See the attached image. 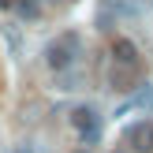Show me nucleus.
Returning a JSON list of instances; mask_svg holds the SVG:
<instances>
[{
	"label": "nucleus",
	"instance_id": "obj_1",
	"mask_svg": "<svg viewBox=\"0 0 153 153\" xmlns=\"http://www.w3.org/2000/svg\"><path fill=\"white\" fill-rule=\"evenodd\" d=\"M75 60H79V37L64 34V37H56V41L45 45V64H49L52 71H64V67H71Z\"/></svg>",
	"mask_w": 153,
	"mask_h": 153
},
{
	"label": "nucleus",
	"instance_id": "obj_2",
	"mask_svg": "<svg viewBox=\"0 0 153 153\" xmlns=\"http://www.w3.org/2000/svg\"><path fill=\"white\" fill-rule=\"evenodd\" d=\"M127 142L134 146V153H153V123H134L131 131H127Z\"/></svg>",
	"mask_w": 153,
	"mask_h": 153
},
{
	"label": "nucleus",
	"instance_id": "obj_3",
	"mask_svg": "<svg viewBox=\"0 0 153 153\" xmlns=\"http://www.w3.org/2000/svg\"><path fill=\"white\" fill-rule=\"evenodd\" d=\"M112 60L120 67H138V45L127 41V37H116L112 41Z\"/></svg>",
	"mask_w": 153,
	"mask_h": 153
},
{
	"label": "nucleus",
	"instance_id": "obj_4",
	"mask_svg": "<svg viewBox=\"0 0 153 153\" xmlns=\"http://www.w3.org/2000/svg\"><path fill=\"white\" fill-rule=\"evenodd\" d=\"M134 108H153V86H138V94H134L116 116H127V112H134Z\"/></svg>",
	"mask_w": 153,
	"mask_h": 153
},
{
	"label": "nucleus",
	"instance_id": "obj_5",
	"mask_svg": "<svg viewBox=\"0 0 153 153\" xmlns=\"http://www.w3.org/2000/svg\"><path fill=\"white\" fill-rule=\"evenodd\" d=\"M97 123H101V116H97L94 108H86V105H82V108H75V112H71V127H79L82 134H86L90 127H97Z\"/></svg>",
	"mask_w": 153,
	"mask_h": 153
},
{
	"label": "nucleus",
	"instance_id": "obj_6",
	"mask_svg": "<svg viewBox=\"0 0 153 153\" xmlns=\"http://www.w3.org/2000/svg\"><path fill=\"white\" fill-rule=\"evenodd\" d=\"M11 7L22 19H37V15H41V0H11Z\"/></svg>",
	"mask_w": 153,
	"mask_h": 153
},
{
	"label": "nucleus",
	"instance_id": "obj_7",
	"mask_svg": "<svg viewBox=\"0 0 153 153\" xmlns=\"http://www.w3.org/2000/svg\"><path fill=\"white\" fill-rule=\"evenodd\" d=\"M45 4H64V0H45Z\"/></svg>",
	"mask_w": 153,
	"mask_h": 153
},
{
	"label": "nucleus",
	"instance_id": "obj_8",
	"mask_svg": "<svg viewBox=\"0 0 153 153\" xmlns=\"http://www.w3.org/2000/svg\"><path fill=\"white\" fill-rule=\"evenodd\" d=\"M15 153H30V149H26V146H22V149H15Z\"/></svg>",
	"mask_w": 153,
	"mask_h": 153
},
{
	"label": "nucleus",
	"instance_id": "obj_9",
	"mask_svg": "<svg viewBox=\"0 0 153 153\" xmlns=\"http://www.w3.org/2000/svg\"><path fill=\"white\" fill-rule=\"evenodd\" d=\"M79 153H82V149H79Z\"/></svg>",
	"mask_w": 153,
	"mask_h": 153
}]
</instances>
